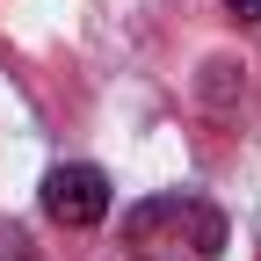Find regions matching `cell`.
Returning <instances> with one entry per match:
<instances>
[{
    "instance_id": "6da1fadb",
    "label": "cell",
    "mask_w": 261,
    "mask_h": 261,
    "mask_svg": "<svg viewBox=\"0 0 261 261\" xmlns=\"http://www.w3.org/2000/svg\"><path fill=\"white\" fill-rule=\"evenodd\" d=\"M123 247L138 261H218L225 218H218V203H203V196L167 189V196H145V203L123 211Z\"/></svg>"
},
{
    "instance_id": "7a4b0ae2",
    "label": "cell",
    "mask_w": 261,
    "mask_h": 261,
    "mask_svg": "<svg viewBox=\"0 0 261 261\" xmlns=\"http://www.w3.org/2000/svg\"><path fill=\"white\" fill-rule=\"evenodd\" d=\"M44 218L65 225V232H87V225L109 218V174L87 167V160H65V167L44 174Z\"/></svg>"
},
{
    "instance_id": "3957f363",
    "label": "cell",
    "mask_w": 261,
    "mask_h": 261,
    "mask_svg": "<svg viewBox=\"0 0 261 261\" xmlns=\"http://www.w3.org/2000/svg\"><path fill=\"white\" fill-rule=\"evenodd\" d=\"M203 94H211V102H225V94H232V58H211V80H203Z\"/></svg>"
},
{
    "instance_id": "277c9868",
    "label": "cell",
    "mask_w": 261,
    "mask_h": 261,
    "mask_svg": "<svg viewBox=\"0 0 261 261\" xmlns=\"http://www.w3.org/2000/svg\"><path fill=\"white\" fill-rule=\"evenodd\" d=\"M225 15H232V22H247V29H254V22H261V0H225Z\"/></svg>"
}]
</instances>
